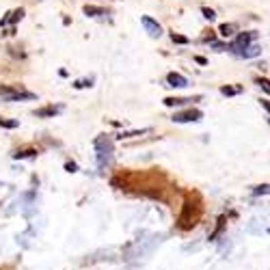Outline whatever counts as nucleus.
Returning <instances> with one entry per match:
<instances>
[{
    "instance_id": "obj_4",
    "label": "nucleus",
    "mask_w": 270,
    "mask_h": 270,
    "mask_svg": "<svg viewBox=\"0 0 270 270\" xmlns=\"http://www.w3.org/2000/svg\"><path fill=\"white\" fill-rule=\"evenodd\" d=\"M201 119H204V112L197 110V108H188L184 112H175L171 121H175V123H190V121H201Z\"/></svg>"
},
{
    "instance_id": "obj_6",
    "label": "nucleus",
    "mask_w": 270,
    "mask_h": 270,
    "mask_svg": "<svg viewBox=\"0 0 270 270\" xmlns=\"http://www.w3.org/2000/svg\"><path fill=\"white\" fill-rule=\"evenodd\" d=\"M167 82H169V86H175V89H184V86H188V78H186V76L175 74V72H171L167 76Z\"/></svg>"
},
{
    "instance_id": "obj_15",
    "label": "nucleus",
    "mask_w": 270,
    "mask_h": 270,
    "mask_svg": "<svg viewBox=\"0 0 270 270\" xmlns=\"http://www.w3.org/2000/svg\"><path fill=\"white\" fill-rule=\"evenodd\" d=\"M218 33L223 35V37H231V35H234V26H231V24H223V26L218 28Z\"/></svg>"
},
{
    "instance_id": "obj_1",
    "label": "nucleus",
    "mask_w": 270,
    "mask_h": 270,
    "mask_svg": "<svg viewBox=\"0 0 270 270\" xmlns=\"http://www.w3.org/2000/svg\"><path fill=\"white\" fill-rule=\"evenodd\" d=\"M95 153H98V165L100 169H104L106 165H110V160H112V141L108 137H98L95 139Z\"/></svg>"
},
{
    "instance_id": "obj_13",
    "label": "nucleus",
    "mask_w": 270,
    "mask_h": 270,
    "mask_svg": "<svg viewBox=\"0 0 270 270\" xmlns=\"http://www.w3.org/2000/svg\"><path fill=\"white\" fill-rule=\"evenodd\" d=\"M220 93L223 95H238V93H242V86H220Z\"/></svg>"
},
{
    "instance_id": "obj_3",
    "label": "nucleus",
    "mask_w": 270,
    "mask_h": 270,
    "mask_svg": "<svg viewBox=\"0 0 270 270\" xmlns=\"http://www.w3.org/2000/svg\"><path fill=\"white\" fill-rule=\"evenodd\" d=\"M255 39H257V33H240V35L236 37V41L227 46V50H229L231 54H236V56H240V52H242V50H244V48H249V46H251V43H253Z\"/></svg>"
},
{
    "instance_id": "obj_2",
    "label": "nucleus",
    "mask_w": 270,
    "mask_h": 270,
    "mask_svg": "<svg viewBox=\"0 0 270 270\" xmlns=\"http://www.w3.org/2000/svg\"><path fill=\"white\" fill-rule=\"evenodd\" d=\"M0 98L5 102H26V100H35L37 95L28 91H20V89H11V86H3L0 89Z\"/></svg>"
},
{
    "instance_id": "obj_12",
    "label": "nucleus",
    "mask_w": 270,
    "mask_h": 270,
    "mask_svg": "<svg viewBox=\"0 0 270 270\" xmlns=\"http://www.w3.org/2000/svg\"><path fill=\"white\" fill-rule=\"evenodd\" d=\"M149 132V128H145V130H132V132H121L117 139H132V137H141V134H147Z\"/></svg>"
},
{
    "instance_id": "obj_18",
    "label": "nucleus",
    "mask_w": 270,
    "mask_h": 270,
    "mask_svg": "<svg viewBox=\"0 0 270 270\" xmlns=\"http://www.w3.org/2000/svg\"><path fill=\"white\" fill-rule=\"evenodd\" d=\"M201 13H204V17H206V20H210V22H212V20H216V13L212 11V9H208V7H206V9H201Z\"/></svg>"
},
{
    "instance_id": "obj_7",
    "label": "nucleus",
    "mask_w": 270,
    "mask_h": 270,
    "mask_svg": "<svg viewBox=\"0 0 270 270\" xmlns=\"http://www.w3.org/2000/svg\"><path fill=\"white\" fill-rule=\"evenodd\" d=\"M259 54H262V46L251 43L249 48H244V50L240 52V59H253V56H259Z\"/></svg>"
},
{
    "instance_id": "obj_21",
    "label": "nucleus",
    "mask_w": 270,
    "mask_h": 270,
    "mask_svg": "<svg viewBox=\"0 0 270 270\" xmlns=\"http://www.w3.org/2000/svg\"><path fill=\"white\" fill-rule=\"evenodd\" d=\"M67 171H70V173H74L76 171V165H74V162H67V167H65Z\"/></svg>"
},
{
    "instance_id": "obj_5",
    "label": "nucleus",
    "mask_w": 270,
    "mask_h": 270,
    "mask_svg": "<svg viewBox=\"0 0 270 270\" xmlns=\"http://www.w3.org/2000/svg\"><path fill=\"white\" fill-rule=\"evenodd\" d=\"M141 24H143V28H145V33L149 35V37H160L162 35V26L153 20V17H149V15H143L141 17Z\"/></svg>"
},
{
    "instance_id": "obj_20",
    "label": "nucleus",
    "mask_w": 270,
    "mask_h": 270,
    "mask_svg": "<svg viewBox=\"0 0 270 270\" xmlns=\"http://www.w3.org/2000/svg\"><path fill=\"white\" fill-rule=\"evenodd\" d=\"M268 192V186H259L257 190H255V195H266Z\"/></svg>"
},
{
    "instance_id": "obj_8",
    "label": "nucleus",
    "mask_w": 270,
    "mask_h": 270,
    "mask_svg": "<svg viewBox=\"0 0 270 270\" xmlns=\"http://www.w3.org/2000/svg\"><path fill=\"white\" fill-rule=\"evenodd\" d=\"M61 110H63L61 106H48V108L37 110V112H35V117H39V119H46V117H54V115H59Z\"/></svg>"
},
{
    "instance_id": "obj_17",
    "label": "nucleus",
    "mask_w": 270,
    "mask_h": 270,
    "mask_svg": "<svg viewBox=\"0 0 270 270\" xmlns=\"http://www.w3.org/2000/svg\"><path fill=\"white\" fill-rule=\"evenodd\" d=\"M37 151H33V149H26V151H17V153H13V158H31V156H35Z\"/></svg>"
},
{
    "instance_id": "obj_14",
    "label": "nucleus",
    "mask_w": 270,
    "mask_h": 270,
    "mask_svg": "<svg viewBox=\"0 0 270 270\" xmlns=\"http://www.w3.org/2000/svg\"><path fill=\"white\" fill-rule=\"evenodd\" d=\"M20 125V121H15V119H0V128H7V130H13Z\"/></svg>"
},
{
    "instance_id": "obj_19",
    "label": "nucleus",
    "mask_w": 270,
    "mask_h": 270,
    "mask_svg": "<svg viewBox=\"0 0 270 270\" xmlns=\"http://www.w3.org/2000/svg\"><path fill=\"white\" fill-rule=\"evenodd\" d=\"M91 82L93 80H78V82H74V86H76V89H84V86H93Z\"/></svg>"
},
{
    "instance_id": "obj_9",
    "label": "nucleus",
    "mask_w": 270,
    "mask_h": 270,
    "mask_svg": "<svg viewBox=\"0 0 270 270\" xmlns=\"http://www.w3.org/2000/svg\"><path fill=\"white\" fill-rule=\"evenodd\" d=\"M84 15H89V17H102V15H108V11L102 7H93V5H86L84 7Z\"/></svg>"
},
{
    "instance_id": "obj_10",
    "label": "nucleus",
    "mask_w": 270,
    "mask_h": 270,
    "mask_svg": "<svg viewBox=\"0 0 270 270\" xmlns=\"http://www.w3.org/2000/svg\"><path fill=\"white\" fill-rule=\"evenodd\" d=\"M22 17H24V9H17V11L9 13V17H5V20L0 22V26H7V24H15V22H20Z\"/></svg>"
},
{
    "instance_id": "obj_16",
    "label": "nucleus",
    "mask_w": 270,
    "mask_h": 270,
    "mask_svg": "<svg viewBox=\"0 0 270 270\" xmlns=\"http://www.w3.org/2000/svg\"><path fill=\"white\" fill-rule=\"evenodd\" d=\"M171 41H173V43H188V37H184V35H175V33H173V35H171Z\"/></svg>"
},
{
    "instance_id": "obj_22",
    "label": "nucleus",
    "mask_w": 270,
    "mask_h": 270,
    "mask_svg": "<svg viewBox=\"0 0 270 270\" xmlns=\"http://www.w3.org/2000/svg\"><path fill=\"white\" fill-rule=\"evenodd\" d=\"M195 61H197V63H199V65H206V63H208V61H206V59H204V56H197V59H195Z\"/></svg>"
},
{
    "instance_id": "obj_11",
    "label": "nucleus",
    "mask_w": 270,
    "mask_h": 270,
    "mask_svg": "<svg viewBox=\"0 0 270 270\" xmlns=\"http://www.w3.org/2000/svg\"><path fill=\"white\" fill-rule=\"evenodd\" d=\"M195 100H199V98H195ZM192 98H167L165 100V104L167 106H186L188 102H195Z\"/></svg>"
}]
</instances>
